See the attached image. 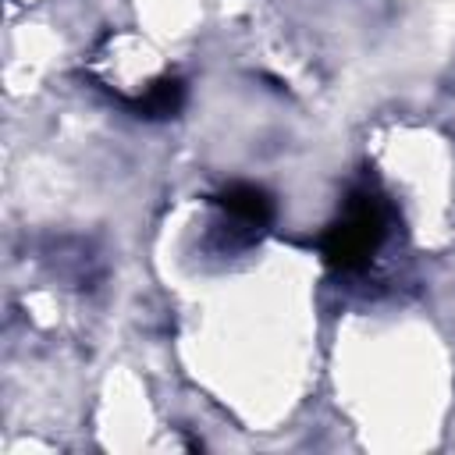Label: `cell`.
Segmentation results:
<instances>
[{
	"mask_svg": "<svg viewBox=\"0 0 455 455\" xmlns=\"http://www.w3.org/2000/svg\"><path fill=\"white\" fill-rule=\"evenodd\" d=\"M384 238V210L370 192H355L341 213V220H334L320 242L323 259L338 270H359L380 245Z\"/></svg>",
	"mask_w": 455,
	"mask_h": 455,
	"instance_id": "cell-1",
	"label": "cell"
},
{
	"mask_svg": "<svg viewBox=\"0 0 455 455\" xmlns=\"http://www.w3.org/2000/svg\"><path fill=\"white\" fill-rule=\"evenodd\" d=\"M217 203L224 206V213H228L235 224H242V228H249V231H259V228H267V224L274 220V203H270V196H267L263 188H256V185H228V188L217 196Z\"/></svg>",
	"mask_w": 455,
	"mask_h": 455,
	"instance_id": "cell-2",
	"label": "cell"
},
{
	"mask_svg": "<svg viewBox=\"0 0 455 455\" xmlns=\"http://www.w3.org/2000/svg\"><path fill=\"white\" fill-rule=\"evenodd\" d=\"M181 103H185V85H181V78H156V82L132 103V110H135L139 117H149V121H164V117H174V114L181 110Z\"/></svg>",
	"mask_w": 455,
	"mask_h": 455,
	"instance_id": "cell-3",
	"label": "cell"
}]
</instances>
